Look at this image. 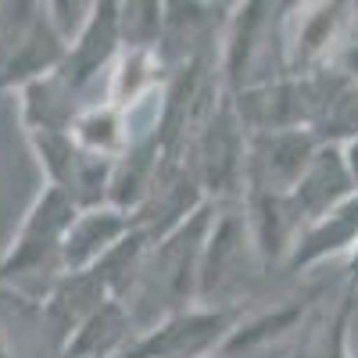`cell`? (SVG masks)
Segmentation results:
<instances>
[{
    "label": "cell",
    "instance_id": "1",
    "mask_svg": "<svg viewBox=\"0 0 358 358\" xmlns=\"http://www.w3.org/2000/svg\"><path fill=\"white\" fill-rule=\"evenodd\" d=\"M219 204H201L197 212L172 229L169 236L151 248L147 265L136 280V287L126 297V308L133 315L136 334L151 330L155 322H162L165 315L197 305V276H201V255H204V241L212 233Z\"/></svg>",
    "mask_w": 358,
    "mask_h": 358
},
{
    "label": "cell",
    "instance_id": "2",
    "mask_svg": "<svg viewBox=\"0 0 358 358\" xmlns=\"http://www.w3.org/2000/svg\"><path fill=\"white\" fill-rule=\"evenodd\" d=\"M283 22L287 4H233L226 18V33L219 47V79L226 94L265 86L287 76L283 54Z\"/></svg>",
    "mask_w": 358,
    "mask_h": 358
},
{
    "label": "cell",
    "instance_id": "3",
    "mask_svg": "<svg viewBox=\"0 0 358 358\" xmlns=\"http://www.w3.org/2000/svg\"><path fill=\"white\" fill-rule=\"evenodd\" d=\"M79 208L54 187H40L33 204L11 236V244L0 255V287H15L36 276H62V244L65 233L76 222Z\"/></svg>",
    "mask_w": 358,
    "mask_h": 358
},
{
    "label": "cell",
    "instance_id": "4",
    "mask_svg": "<svg viewBox=\"0 0 358 358\" xmlns=\"http://www.w3.org/2000/svg\"><path fill=\"white\" fill-rule=\"evenodd\" d=\"M187 165L197 179L201 194L226 208L244 197V162H248V129L233 108V94H222L208 111L201 129L187 143Z\"/></svg>",
    "mask_w": 358,
    "mask_h": 358
},
{
    "label": "cell",
    "instance_id": "5",
    "mask_svg": "<svg viewBox=\"0 0 358 358\" xmlns=\"http://www.w3.org/2000/svg\"><path fill=\"white\" fill-rule=\"evenodd\" d=\"M241 312L215 305H190L165 315L129 341L118 358H219Z\"/></svg>",
    "mask_w": 358,
    "mask_h": 358
},
{
    "label": "cell",
    "instance_id": "6",
    "mask_svg": "<svg viewBox=\"0 0 358 358\" xmlns=\"http://www.w3.org/2000/svg\"><path fill=\"white\" fill-rule=\"evenodd\" d=\"M248 265H258L255 255V241L244 219L241 201L226 204L215 212L212 233L204 241V255H201V276H197V305H215V308H233L229 297L244 290Z\"/></svg>",
    "mask_w": 358,
    "mask_h": 358
},
{
    "label": "cell",
    "instance_id": "7",
    "mask_svg": "<svg viewBox=\"0 0 358 358\" xmlns=\"http://www.w3.org/2000/svg\"><path fill=\"white\" fill-rule=\"evenodd\" d=\"M355 25V4H287L283 54L287 76L330 69L341 40Z\"/></svg>",
    "mask_w": 358,
    "mask_h": 358
},
{
    "label": "cell",
    "instance_id": "8",
    "mask_svg": "<svg viewBox=\"0 0 358 358\" xmlns=\"http://www.w3.org/2000/svg\"><path fill=\"white\" fill-rule=\"evenodd\" d=\"M319 151L312 129H280V133H248L244 162V194H290Z\"/></svg>",
    "mask_w": 358,
    "mask_h": 358
},
{
    "label": "cell",
    "instance_id": "9",
    "mask_svg": "<svg viewBox=\"0 0 358 358\" xmlns=\"http://www.w3.org/2000/svg\"><path fill=\"white\" fill-rule=\"evenodd\" d=\"M118 54H122V36H118V0H94V4H90V15H86V25L69 43L57 76H62L79 97H86V90L101 76L111 72Z\"/></svg>",
    "mask_w": 358,
    "mask_h": 358
},
{
    "label": "cell",
    "instance_id": "10",
    "mask_svg": "<svg viewBox=\"0 0 358 358\" xmlns=\"http://www.w3.org/2000/svg\"><path fill=\"white\" fill-rule=\"evenodd\" d=\"M111 301L108 290L101 287V280L90 273H62L54 276L50 287H43V297H40V315L50 330V341L62 351L83 326L86 319L94 315L97 308H104Z\"/></svg>",
    "mask_w": 358,
    "mask_h": 358
},
{
    "label": "cell",
    "instance_id": "11",
    "mask_svg": "<svg viewBox=\"0 0 358 358\" xmlns=\"http://www.w3.org/2000/svg\"><path fill=\"white\" fill-rule=\"evenodd\" d=\"M355 190L351 183V172H348V162H344V147L337 143H319V151L312 158V165L305 169V176L297 179V187L287 194L290 208L301 229L315 219H322L326 212H334L337 204H344Z\"/></svg>",
    "mask_w": 358,
    "mask_h": 358
},
{
    "label": "cell",
    "instance_id": "12",
    "mask_svg": "<svg viewBox=\"0 0 358 358\" xmlns=\"http://www.w3.org/2000/svg\"><path fill=\"white\" fill-rule=\"evenodd\" d=\"M355 248H358V194H351L334 212H326L322 219L308 222L297 233V241L283 262V273L297 276L330 258H351Z\"/></svg>",
    "mask_w": 358,
    "mask_h": 358
},
{
    "label": "cell",
    "instance_id": "13",
    "mask_svg": "<svg viewBox=\"0 0 358 358\" xmlns=\"http://www.w3.org/2000/svg\"><path fill=\"white\" fill-rule=\"evenodd\" d=\"M133 226L136 219L115 204L79 212L62 244V273H86V268H94L126 233H133Z\"/></svg>",
    "mask_w": 358,
    "mask_h": 358
},
{
    "label": "cell",
    "instance_id": "14",
    "mask_svg": "<svg viewBox=\"0 0 358 358\" xmlns=\"http://www.w3.org/2000/svg\"><path fill=\"white\" fill-rule=\"evenodd\" d=\"M65 50H69L65 36L54 29L47 8L40 4V18L33 22V29L11 50L0 54V94L4 90H22L29 83L57 72L65 62Z\"/></svg>",
    "mask_w": 358,
    "mask_h": 358
},
{
    "label": "cell",
    "instance_id": "15",
    "mask_svg": "<svg viewBox=\"0 0 358 358\" xmlns=\"http://www.w3.org/2000/svg\"><path fill=\"white\" fill-rule=\"evenodd\" d=\"M79 111L83 97L57 72L18 90V118L25 133H72Z\"/></svg>",
    "mask_w": 358,
    "mask_h": 358
},
{
    "label": "cell",
    "instance_id": "16",
    "mask_svg": "<svg viewBox=\"0 0 358 358\" xmlns=\"http://www.w3.org/2000/svg\"><path fill=\"white\" fill-rule=\"evenodd\" d=\"M136 337L133 315L122 301H111L86 319L83 330L62 348V358H118Z\"/></svg>",
    "mask_w": 358,
    "mask_h": 358
},
{
    "label": "cell",
    "instance_id": "17",
    "mask_svg": "<svg viewBox=\"0 0 358 358\" xmlns=\"http://www.w3.org/2000/svg\"><path fill=\"white\" fill-rule=\"evenodd\" d=\"M72 140L83 147L86 155L118 162V158L126 155L129 140H133L129 115L122 108L108 104V101L83 104V111L76 115V122H72Z\"/></svg>",
    "mask_w": 358,
    "mask_h": 358
},
{
    "label": "cell",
    "instance_id": "18",
    "mask_svg": "<svg viewBox=\"0 0 358 358\" xmlns=\"http://www.w3.org/2000/svg\"><path fill=\"white\" fill-rule=\"evenodd\" d=\"M312 133L319 136V143H337V147L358 140V83H348L341 72L330 69V83H326Z\"/></svg>",
    "mask_w": 358,
    "mask_h": 358
},
{
    "label": "cell",
    "instance_id": "19",
    "mask_svg": "<svg viewBox=\"0 0 358 358\" xmlns=\"http://www.w3.org/2000/svg\"><path fill=\"white\" fill-rule=\"evenodd\" d=\"M155 241L147 236L140 226H133V233H126L122 241H118L90 273H94L101 280V287L108 290V297H115V301H126L129 290L136 287L143 265H147V255H151Z\"/></svg>",
    "mask_w": 358,
    "mask_h": 358
},
{
    "label": "cell",
    "instance_id": "20",
    "mask_svg": "<svg viewBox=\"0 0 358 358\" xmlns=\"http://www.w3.org/2000/svg\"><path fill=\"white\" fill-rule=\"evenodd\" d=\"M305 315L301 305H287V308H276V312H262V315H251V319H236L233 334L226 337L219 358H236L244 351H255L268 341H276L280 334L294 330V322Z\"/></svg>",
    "mask_w": 358,
    "mask_h": 358
},
{
    "label": "cell",
    "instance_id": "21",
    "mask_svg": "<svg viewBox=\"0 0 358 358\" xmlns=\"http://www.w3.org/2000/svg\"><path fill=\"white\" fill-rule=\"evenodd\" d=\"M162 22H165V0H129V4H118L122 50H158Z\"/></svg>",
    "mask_w": 358,
    "mask_h": 358
},
{
    "label": "cell",
    "instance_id": "22",
    "mask_svg": "<svg viewBox=\"0 0 358 358\" xmlns=\"http://www.w3.org/2000/svg\"><path fill=\"white\" fill-rule=\"evenodd\" d=\"M25 140L43 172V187L65 190L69 176L76 169V158H79V143L72 140V133H25Z\"/></svg>",
    "mask_w": 358,
    "mask_h": 358
},
{
    "label": "cell",
    "instance_id": "23",
    "mask_svg": "<svg viewBox=\"0 0 358 358\" xmlns=\"http://www.w3.org/2000/svg\"><path fill=\"white\" fill-rule=\"evenodd\" d=\"M351 312H355V301H348V297H344L337 315L330 319V330H326V351H322V358H351V341H348Z\"/></svg>",
    "mask_w": 358,
    "mask_h": 358
},
{
    "label": "cell",
    "instance_id": "24",
    "mask_svg": "<svg viewBox=\"0 0 358 358\" xmlns=\"http://www.w3.org/2000/svg\"><path fill=\"white\" fill-rule=\"evenodd\" d=\"M330 69L341 72L348 83H358V18H355V25L348 29V36L341 40V47H337V54H334Z\"/></svg>",
    "mask_w": 358,
    "mask_h": 358
},
{
    "label": "cell",
    "instance_id": "25",
    "mask_svg": "<svg viewBox=\"0 0 358 358\" xmlns=\"http://www.w3.org/2000/svg\"><path fill=\"white\" fill-rule=\"evenodd\" d=\"M344 273H348V287H344V297H348V301H355L358 305V248L351 251V258H348V268H344Z\"/></svg>",
    "mask_w": 358,
    "mask_h": 358
},
{
    "label": "cell",
    "instance_id": "26",
    "mask_svg": "<svg viewBox=\"0 0 358 358\" xmlns=\"http://www.w3.org/2000/svg\"><path fill=\"white\" fill-rule=\"evenodd\" d=\"M344 162H348V172H351V183L358 190V140L344 147Z\"/></svg>",
    "mask_w": 358,
    "mask_h": 358
},
{
    "label": "cell",
    "instance_id": "27",
    "mask_svg": "<svg viewBox=\"0 0 358 358\" xmlns=\"http://www.w3.org/2000/svg\"><path fill=\"white\" fill-rule=\"evenodd\" d=\"M0 358H11V348H8V337H4V330H0Z\"/></svg>",
    "mask_w": 358,
    "mask_h": 358
},
{
    "label": "cell",
    "instance_id": "28",
    "mask_svg": "<svg viewBox=\"0 0 358 358\" xmlns=\"http://www.w3.org/2000/svg\"><path fill=\"white\" fill-rule=\"evenodd\" d=\"M355 18H358V4H355Z\"/></svg>",
    "mask_w": 358,
    "mask_h": 358
}]
</instances>
